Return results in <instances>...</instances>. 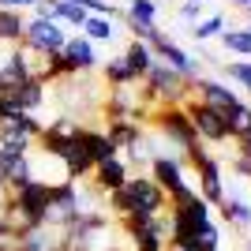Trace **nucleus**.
Returning a JSON list of instances; mask_svg holds the SVG:
<instances>
[{
    "label": "nucleus",
    "instance_id": "nucleus-1",
    "mask_svg": "<svg viewBox=\"0 0 251 251\" xmlns=\"http://www.w3.org/2000/svg\"><path fill=\"white\" fill-rule=\"evenodd\" d=\"M124 191H127V218L124 221H150V218H157V214L169 210V195L150 176H135L131 173Z\"/></svg>",
    "mask_w": 251,
    "mask_h": 251
},
{
    "label": "nucleus",
    "instance_id": "nucleus-2",
    "mask_svg": "<svg viewBox=\"0 0 251 251\" xmlns=\"http://www.w3.org/2000/svg\"><path fill=\"white\" fill-rule=\"evenodd\" d=\"M143 83H147L143 98L154 101V105H184V98H191V86L184 83L169 64H161V60L150 64V72L143 75Z\"/></svg>",
    "mask_w": 251,
    "mask_h": 251
},
{
    "label": "nucleus",
    "instance_id": "nucleus-3",
    "mask_svg": "<svg viewBox=\"0 0 251 251\" xmlns=\"http://www.w3.org/2000/svg\"><path fill=\"white\" fill-rule=\"evenodd\" d=\"M184 157H188L191 165H195V173H199V191H195V195H199L206 206H221V202H225V180H221V165L206 154V147H202V143L188 147V150H184Z\"/></svg>",
    "mask_w": 251,
    "mask_h": 251
},
{
    "label": "nucleus",
    "instance_id": "nucleus-4",
    "mask_svg": "<svg viewBox=\"0 0 251 251\" xmlns=\"http://www.w3.org/2000/svg\"><path fill=\"white\" fill-rule=\"evenodd\" d=\"M184 113H188L199 143H229V127H225V113L221 109L199 101V98H184Z\"/></svg>",
    "mask_w": 251,
    "mask_h": 251
},
{
    "label": "nucleus",
    "instance_id": "nucleus-5",
    "mask_svg": "<svg viewBox=\"0 0 251 251\" xmlns=\"http://www.w3.org/2000/svg\"><path fill=\"white\" fill-rule=\"evenodd\" d=\"M64 42H68V30H64L60 23L52 19H38V15H30L26 19V26H23V49L30 52H42V56H52V52H60Z\"/></svg>",
    "mask_w": 251,
    "mask_h": 251
},
{
    "label": "nucleus",
    "instance_id": "nucleus-6",
    "mask_svg": "<svg viewBox=\"0 0 251 251\" xmlns=\"http://www.w3.org/2000/svg\"><path fill=\"white\" fill-rule=\"evenodd\" d=\"M120 225H124L127 240H131V251H165L169 236H173L169 210L157 214V218H150V221H120Z\"/></svg>",
    "mask_w": 251,
    "mask_h": 251
},
{
    "label": "nucleus",
    "instance_id": "nucleus-7",
    "mask_svg": "<svg viewBox=\"0 0 251 251\" xmlns=\"http://www.w3.org/2000/svg\"><path fill=\"white\" fill-rule=\"evenodd\" d=\"M154 120H157V127L165 131L169 143H173V147H180V154L199 143V135H195V127H191L188 113H184V105H157V109H154Z\"/></svg>",
    "mask_w": 251,
    "mask_h": 251
},
{
    "label": "nucleus",
    "instance_id": "nucleus-8",
    "mask_svg": "<svg viewBox=\"0 0 251 251\" xmlns=\"http://www.w3.org/2000/svg\"><path fill=\"white\" fill-rule=\"evenodd\" d=\"M75 218H79V191H75V184L72 180L52 184L49 210H45V225H49V229H64V225H72Z\"/></svg>",
    "mask_w": 251,
    "mask_h": 251
},
{
    "label": "nucleus",
    "instance_id": "nucleus-9",
    "mask_svg": "<svg viewBox=\"0 0 251 251\" xmlns=\"http://www.w3.org/2000/svg\"><path fill=\"white\" fill-rule=\"evenodd\" d=\"M150 49H154V56H157V60H161V64H169V68H173V72H176L180 79H184V83L199 79V60H195V56H191V52L184 49V45H176L173 38H169V34H157L154 42H150Z\"/></svg>",
    "mask_w": 251,
    "mask_h": 251
},
{
    "label": "nucleus",
    "instance_id": "nucleus-10",
    "mask_svg": "<svg viewBox=\"0 0 251 251\" xmlns=\"http://www.w3.org/2000/svg\"><path fill=\"white\" fill-rule=\"evenodd\" d=\"M191 98H199V101H206V105H214V109H232V105L240 101V94L232 90L229 83H221V79H210V75H199V79H191Z\"/></svg>",
    "mask_w": 251,
    "mask_h": 251
},
{
    "label": "nucleus",
    "instance_id": "nucleus-11",
    "mask_svg": "<svg viewBox=\"0 0 251 251\" xmlns=\"http://www.w3.org/2000/svg\"><path fill=\"white\" fill-rule=\"evenodd\" d=\"M60 56L72 64V72H94L98 64H101V56H98L94 42H90V38H83V34H75V38L68 34V42H64Z\"/></svg>",
    "mask_w": 251,
    "mask_h": 251
},
{
    "label": "nucleus",
    "instance_id": "nucleus-12",
    "mask_svg": "<svg viewBox=\"0 0 251 251\" xmlns=\"http://www.w3.org/2000/svg\"><path fill=\"white\" fill-rule=\"evenodd\" d=\"M90 173H94V176H90L94 188H101L105 195L116 191V188H124L127 180H131V165L124 161V154H116V157H109V161H101V165H94Z\"/></svg>",
    "mask_w": 251,
    "mask_h": 251
},
{
    "label": "nucleus",
    "instance_id": "nucleus-13",
    "mask_svg": "<svg viewBox=\"0 0 251 251\" xmlns=\"http://www.w3.org/2000/svg\"><path fill=\"white\" fill-rule=\"evenodd\" d=\"M79 147H83V154H86L90 165H101V161H109V157L120 154V150L109 143V135H105V131H94V127H79Z\"/></svg>",
    "mask_w": 251,
    "mask_h": 251
},
{
    "label": "nucleus",
    "instance_id": "nucleus-14",
    "mask_svg": "<svg viewBox=\"0 0 251 251\" xmlns=\"http://www.w3.org/2000/svg\"><path fill=\"white\" fill-rule=\"evenodd\" d=\"M0 98H4V101H11L19 113H38V109H42V101H45V83L26 79V83L11 86L8 94H0Z\"/></svg>",
    "mask_w": 251,
    "mask_h": 251
},
{
    "label": "nucleus",
    "instance_id": "nucleus-15",
    "mask_svg": "<svg viewBox=\"0 0 251 251\" xmlns=\"http://www.w3.org/2000/svg\"><path fill=\"white\" fill-rule=\"evenodd\" d=\"M64 236L60 229H49V225H38V229L19 232V251H60Z\"/></svg>",
    "mask_w": 251,
    "mask_h": 251
},
{
    "label": "nucleus",
    "instance_id": "nucleus-16",
    "mask_svg": "<svg viewBox=\"0 0 251 251\" xmlns=\"http://www.w3.org/2000/svg\"><path fill=\"white\" fill-rule=\"evenodd\" d=\"M221 218L229 221L232 229H240V232H248L251 229V202L248 199H240V195H225V202H221Z\"/></svg>",
    "mask_w": 251,
    "mask_h": 251
},
{
    "label": "nucleus",
    "instance_id": "nucleus-17",
    "mask_svg": "<svg viewBox=\"0 0 251 251\" xmlns=\"http://www.w3.org/2000/svg\"><path fill=\"white\" fill-rule=\"evenodd\" d=\"M105 135H109V143H113V147L124 154V150L131 147L139 135H143V127H139V120H109Z\"/></svg>",
    "mask_w": 251,
    "mask_h": 251
},
{
    "label": "nucleus",
    "instance_id": "nucleus-18",
    "mask_svg": "<svg viewBox=\"0 0 251 251\" xmlns=\"http://www.w3.org/2000/svg\"><path fill=\"white\" fill-rule=\"evenodd\" d=\"M124 60H127V68L135 72V79H143V75L150 72V64H154L157 56H154V49H150L147 42H131V45L124 49Z\"/></svg>",
    "mask_w": 251,
    "mask_h": 251
},
{
    "label": "nucleus",
    "instance_id": "nucleus-19",
    "mask_svg": "<svg viewBox=\"0 0 251 251\" xmlns=\"http://www.w3.org/2000/svg\"><path fill=\"white\" fill-rule=\"evenodd\" d=\"M23 11H11V8H0V42L4 45H19L23 42Z\"/></svg>",
    "mask_w": 251,
    "mask_h": 251
},
{
    "label": "nucleus",
    "instance_id": "nucleus-20",
    "mask_svg": "<svg viewBox=\"0 0 251 251\" xmlns=\"http://www.w3.org/2000/svg\"><path fill=\"white\" fill-rule=\"evenodd\" d=\"M225 127H229V139H240L251 127V105L244 101V98L232 105V109H225Z\"/></svg>",
    "mask_w": 251,
    "mask_h": 251
},
{
    "label": "nucleus",
    "instance_id": "nucleus-21",
    "mask_svg": "<svg viewBox=\"0 0 251 251\" xmlns=\"http://www.w3.org/2000/svg\"><path fill=\"white\" fill-rule=\"evenodd\" d=\"M124 19L139 23V26H157V4H154V0H127Z\"/></svg>",
    "mask_w": 251,
    "mask_h": 251
},
{
    "label": "nucleus",
    "instance_id": "nucleus-22",
    "mask_svg": "<svg viewBox=\"0 0 251 251\" xmlns=\"http://www.w3.org/2000/svg\"><path fill=\"white\" fill-rule=\"evenodd\" d=\"M52 23H60V26H83L86 23V11L83 4H68V0H52Z\"/></svg>",
    "mask_w": 251,
    "mask_h": 251
},
{
    "label": "nucleus",
    "instance_id": "nucleus-23",
    "mask_svg": "<svg viewBox=\"0 0 251 251\" xmlns=\"http://www.w3.org/2000/svg\"><path fill=\"white\" fill-rule=\"evenodd\" d=\"M79 30H83V38H90V42H109L116 34V23L109 19V15H86V23Z\"/></svg>",
    "mask_w": 251,
    "mask_h": 251
},
{
    "label": "nucleus",
    "instance_id": "nucleus-24",
    "mask_svg": "<svg viewBox=\"0 0 251 251\" xmlns=\"http://www.w3.org/2000/svg\"><path fill=\"white\" fill-rule=\"evenodd\" d=\"M221 45H225L232 56H251V30L248 26H232V30L221 34Z\"/></svg>",
    "mask_w": 251,
    "mask_h": 251
},
{
    "label": "nucleus",
    "instance_id": "nucleus-25",
    "mask_svg": "<svg viewBox=\"0 0 251 251\" xmlns=\"http://www.w3.org/2000/svg\"><path fill=\"white\" fill-rule=\"evenodd\" d=\"M105 83L109 86H131V83H139V79H135V72L127 68L124 56H113V60L105 64Z\"/></svg>",
    "mask_w": 251,
    "mask_h": 251
},
{
    "label": "nucleus",
    "instance_id": "nucleus-26",
    "mask_svg": "<svg viewBox=\"0 0 251 251\" xmlns=\"http://www.w3.org/2000/svg\"><path fill=\"white\" fill-rule=\"evenodd\" d=\"M225 34V15H206L191 26V38L195 42H210V38H221Z\"/></svg>",
    "mask_w": 251,
    "mask_h": 251
},
{
    "label": "nucleus",
    "instance_id": "nucleus-27",
    "mask_svg": "<svg viewBox=\"0 0 251 251\" xmlns=\"http://www.w3.org/2000/svg\"><path fill=\"white\" fill-rule=\"evenodd\" d=\"M221 248V229L214 221H206L199 232H195V251H218Z\"/></svg>",
    "mask_w": 251,
    "mask_h": 251
},
{
    "label": "nucleus",
    "instance_id": "nucleus-28",
    "mask_svg": "<svg viewBox=\"0 0 251 251\" xmlns=\"http://www.w3.org/2000/svg\"><path fill=\"white\" fill-rule=\"evenodd\" d=\"M225 75L251 94V60H229V64H225Z\"/></svg>",
    "mask_w": 251,
    "mask_h": 251
},
{
    "label": "nucleus",
    "instance_id": "nucleus-29",
    "mask_svg": "<svg viewBox=\"0 0 251 251\" xmlns=\"http://www.w3.org/2000/svg\"><path fill=\"white\" fill-rule=\"evenodd\" d=\"M0 251H19V232L8 221H0Z\"/></svg>",
    "mask_w": 251,
    "mask_h": 251
},
{
    "label": "nucleus",
    "instance_id": "nucleus-30",
    "mask_svg": "<svg viewBox=\"0 0 251 251\" xmlns=\"http://www.w3.org/2000/svg\"><path fill=\"white\" fill-rule=\"evenodd\" d=\"M180 19H184V23H199V19H202V4L184 0V4H180Z\"/></svg>",
    "mask_w": 251,
    "mask_h": 251
},
{
    "label": "nucleus",
    "instance_id": "nucleus-31",
    "mask_svg": "<svg viewBox=\"0 0 251 251\" xmlns=\"http://www.w3.org/2000/svg\"><path fill=\"white\" fill-rule=\"evenodd\" d=\"M232 169L240 173V176L251 180V154H244V150H236V157H232Z\"/></svg>",
    "mask_w": 251,
    "mask_h": 251
},
{
    "label": "nucleus",
    "instance_id": "nucleus-32",
    "mask_svg": "<svg viewBox=\"0 0 251 251\" xmlns=\"http://www.w3.org/2000/svg\"><path fill=\"white\" fill-rule=\"evenodd\" d=\"M34 4H42V0H0V8H11V11H23V8L34 11Z\"/></svg>",
    "mask_w": 251,
    "mask_h": 251
},
{
    "label": "nucleus",
    "instance_id": "nucleus-33",
    "mask_svg": "<svg viewBox=\"0 0 251 251\" xmlns=\"http://www.w3.org/2000/svg\"><path fill=\"white\" fill-rule=\"evenodd\" d=\"M236 143H240V150H244V154H251V127H248V131H244L240 139H236Z\"/></svg>",
    "mask_w": 251,
    "mask_h": 251
},
{
    "label": "nucleus",
    "instance_id": "nucleus-34",
    "mask_svg": "<svg viewBox=\"0 0 251 251\" xmlns=\"http://www.w3.org/2000/svg\"><path fill=\"white\" fill-rule=\"evenodd\" d=\"M165 251H195V248H188V244H176V240H169V244H165Z\"/></svg>",
    "mask_w": 251,
    "mask_h": 251
},
{
    "label": "nucleus",
    "instance_id": "nucleus-35",
    "mask_svg": "<svg viewBox=\"0 0 251 251\" xmlns=\"http://www.w3.org/2000/svg\"><path fill=\"white\" fill-rule=\"evenodd\" d=\"M232 4H236L240 11H248V8H251V0H232Z\"/></svg>",
    "mask_w": 251,
    "mask_h": 251
},
{
    "label": "nucleus",
    "instance_id": "nucleus-36",
    "mask_svg": "<svg viewBox=\"0 0 251 251\" xmlns=\"http://www.w3.org/2000/svg\"><path fill=\"white\" fill-rule=\"evenodd\" d=\"M68 4H83V0H68Z\"/></svg>",
    "mask_w": 251,
    "mask_h": 251
},
{
    "label": "nucleus",
    "instance_id": "nucleus-37",
    "mask_svg": "<svg viewBox=\"0 0 251 251\" xmlns=\"http://www.w3.org/2000/svg\"><path fill=\"white\" fill-rule=\"evenodd\" d=\"M195 4H210V0H195Z\"/></svg>",
    "mask_w": 251,
    "mask_h": 251
},
{
    "label": "nucleus",
    "instance_id": "nucleus-38",
    "mask_svg": "<svg viewBox=\"0 0 251 251\" xmlns=\"http://www.w3.org/2000/svg\"><path fill=\"white\" fill-rule=\"evenodd\" d=\"M154 4H157V0H154Z\"/></svg>",
    "mask_w": 251,
    "mask_h": 251
},
{
    "label": "nucleus",
    "instance_id": "nucleus-39",
    "mask_svg": "<svg viewBox=\"0 0 251 251\" xmlns=\"http://www.w3.org/2000/svg\"><path fill=\"white\" fill-rule=\"evenodd\" d=\"M116 251H120V248H116Z\"/></svg>",
    "mask_w": 251,
    "mask_h": 251
}]
</instances>
